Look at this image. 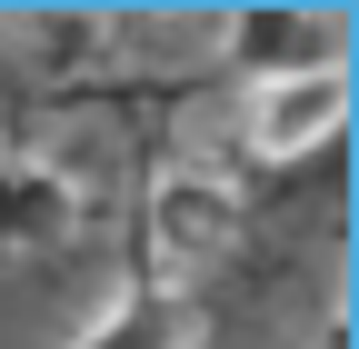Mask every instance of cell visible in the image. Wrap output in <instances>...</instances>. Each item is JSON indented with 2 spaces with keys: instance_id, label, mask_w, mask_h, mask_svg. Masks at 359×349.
<instances>
[{
  "instance_id": "5b68a950",
  "label": "cell",
  "mask_w": 359,
  "mask_h": 349,
  "mask_svg": "<svg viewBox=\"0 0 359 349\" xmlns=\"http://www.w3.org/2000/svg\"><path fill=\"white\" fill-rule=\"evenodd\" d=\"M200 329H210V320H200L180 289H130V299H110L70 349H200Z\"/></svg>"
},
{
  "instance_id": "8992f818",
  "label": "cell",
  "mask_w": 359,
  "mask_h": 349,
  "mask_svg": "<svg viewBox=\"0 0 359 349\" xmlns=\"http://www.w3.org/2000/svg\"><path fill=\"white\" fill-rule=\"evenodd\" d=\"M309 349H349V329H339V320H330V329H320V339H309Z\"/></svg>"
},
{
  "instance_id": "277c9868",
  "label": "cell",
  "mask_w": 359,
  "mask_h": 349,
  "mask_svg": "<svg viewBox=\"0 0 359 349\" xmlns=\"http://www.w3.org/2000/svg\"><path fill=\"white\" fill-rule=\"evenodd\" d=\"M80 220V180L60 160H30V150H0V259H30V249H60Z\"/></svg>"
},
{
  "instance_id": "7a4b0ae2",
  "label": "cell",
  "mask_w": 359,
  "mask_h": 349,
  "mask_svg": "<svg viewBox=\"0 0 359 349\" xmlns=\"http://www.w3.org/2000/svg\"><path fill=\"white\" fill-rule=\"evenodd\" d=\"M339 130H349V60H330V70H290V80H259L240 140H250L259 160H320Z\"/></svg>"
},
{
  "instance_id": "3957f363",
  "label": "cell",
  "mask_w": 359,
  "mask_h": 349,
  "mask_svg": "<svg viewBox=\"0 0 359 349\" xmlns=\"http://www.w3.org/2000/svg\"><path fill=\"white\" fill-rule=\"evenodd\" d=\"M219 60L259 90V80H290V70H330V60H349V50H339V20H330V11H230Z\"/></svg>"
},
{
  "instance_id": "6da1fadb",
  "label": "cell",
  "mask_w": 359,
  "mask_h": 349,
  "mask_svg": "<svg viewBox=\"0 0 359 349\" xmlns=\"http://www.w3.org/2000/svg\"><path fill=\"white\" fill-rule=\"evenodd\" d=\"M240 230H250V210H240V180H230V170L180 160V170L150 180V259H160V289L219 270V259L240 249Z\"/></svg>"
}]
</instances>
